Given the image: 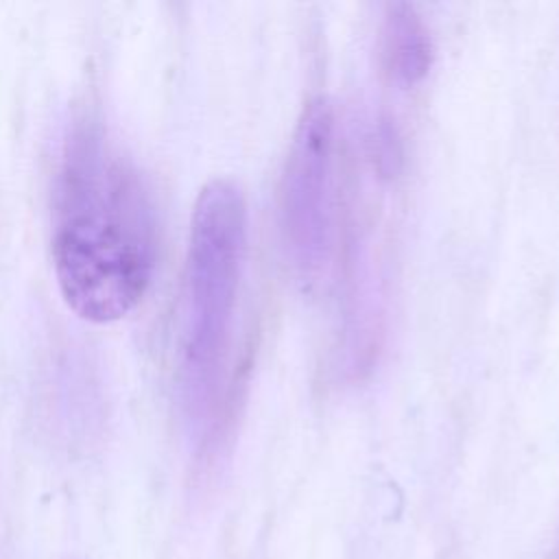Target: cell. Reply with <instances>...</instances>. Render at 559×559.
I'll return each mask as SVG.
<instances>
[{"label":"cell","instance_id":"1","mask_svg":"<svg viewBox=\"0 0 559 559\" xmlns=\"http://www.w3.org/2000/svg\"><path fill=\"white\" fill-rule=\"evenodd\" d=\"M155 258V210L140 170L98 118H76L52 197V266L63 301L85 321H118L142 301Z\"/></svg>","mask_w":559,"mask_h":559},{"label":"cell","instance_id":"2","mask_svg":"<svg viewBox=\"0 0 559 559\" xmlns=\"http://www.w3.org/2000/svg\"><path fill=\"white\" fill-rule=\"evenodd\" d=\"M247 247V203L227 179L197 197L183 280L179 397L192 430L205 435L218 415Z\"/></svg>","mask_w":559,"mask_h":559},{"label":"cell","instance_id":"3","mask_svg":"<svg viewBox=\"0 0 559 559\" xmlns=\"http://www.w3.org/2000/svg\"><path fill=\"white\" fill-rule=\"evenodd\" d=\"M280 229L286 255L304 282H314L334 236V111L319 96L297 122L280 183Z\"/></svg>","mask_w":559,"mask_h":559},{"label":"cell","instance_id":"4","mask_svg":"<svg viewBox=\"0 0 559 559\" xmlns=\"http://www.w3.org/2000/svg\"><path fill=\"white\" fill-rule=\"evenodd\" d=\"M382 52L386 70L402 85H415L430 72L432 37L413 4H389L382 26Z\"/></svg>","mask_w":559,"mask_h":559},{"label":"cell","instance_id":"5","mask_svg":"<svg viewBox=\"0 0 559 559\" xmlns=\"http://www.w3.org/2000/svg\"><path fill=\"white\" fill-rule=\"evenodd\" d=\"M369 155L380 179H395L404 166V140L391 116H380L369 135Z\"/></svg>","mask_w":559,"mask_h":559}]
</instances>
